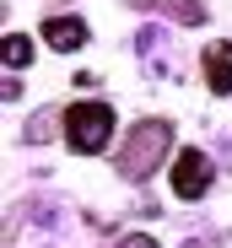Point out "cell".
<instances>
[{"mask_svg":"<svg viewBox=\"0 0 232 248\" xmlns=\"http://www.w3.org/2000/svg\"><path fill=\"white\" fill-rule=\"evenodd\" d=\"M44 44H54V49H81V44H87V22L49 16V22H44Z\"/></svg>","mask_w":232,"mask_h":248,"instance_id":"5b68a950","label":"cell"},{"mask_svg":"<svg viewBox=\"0 0 232 248\" xmlns=\"http://www.w3.org/2000/svg\"><path fill=\"white\" fill-rule=\"evenodd\" d=\"M211 178H216L211 156H205V151H195V146H184V151H178V162H173V194H178V200H200V194L211 189Z\"/></svg>","mask_w":232,"mask_h":248,"instance_id":"3957f363","label":"cell"},{"mask_svg":"<svg viewBox=\"0 0 232 248\" xmlns=\"http://www.w3.org/2000/svg\"><path fill=\"white\" fill-rule=\"evenodd\" d=\"M6 60H11L16 70H22V65L32 60V38H22V32H11V38H6Z\"/></svg>","mask_w":232,"mask_h":248,"instance_id":"8992f818","label":"cell"},{"mask_svg":"<svg viewBox=\"0 0 232 248\" xmlns=\"http://www.w3.org/2000/svg\"><path fill=\"white\" fill-rule=\"evenodd\" d=\"M178 22H200V6H195V0H173V6H168Z\"/></svg>","mask_w":232,"mask_h":248,"instance_id":"52a82bcc","label":"cell"},{"mask_svg":"<svg viewBox=\"0 0 232 248\" xmlns=\"http://www.w3.org/2000/svg\"><path fill=\"white\" fill-rule=\"evenodd\" d=\"M205 81H211L216 97L232 92V44H211L205 49Z\"/></svg>","mask_w":232,"mask_h":248,"instance_id":"277c9868","label":"cell"},{"mask_svg":"<svg viewBox=\"0 0 232 248\" xmlns=\"http://www.w3.org/2000/svg\"><path fill=\"white\" fill-rule=\"evenodd\" d=\"M113 135V108L108 103H70L65 108V140L70 151H81V156H97Z\"/></svg>","mask_w":232,"mask_h":248,"instance_id":"7a4b0ae2","label":"cell"},{"mask_svg":"<svg viewBox=\"0 0 232 248\" xmlns=\"http://www.w3.org/2000/svg\"><path fill=\"white\" fill-rule=\"evenodd\" d=\"M168 146H173V130H168L162 119L135 124V130H130V140L119 146V173H124V178H151V173L162 168Z\"/></svg>","mask_w":232,"mask_h":248,"instance_id":"6da1fadb","label":"cell"},{"mask_svg":"<svg viewBox=\"0 0 232 248\" xmlns=\"http://www.w3.org/2000/svg\"><path fill=\"white\" fill-rule=\"evenodd\" d=\"M189 248H195V243H189Z\"/></svg>","mask_w":232,"mask_h":248,"instance_id":"ba28073f","label":"cell"}]
</instances>
